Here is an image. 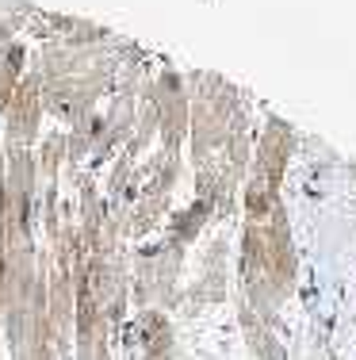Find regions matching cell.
<instances>
[{
    "mask_svg": "<svg viewBox=\"0 0 356 360\" xmlns=\"http://www.w3.org/2000/svg\"><path fill=\"white\" fill-rule=\"evenodd\" d=\"M42 360H70V356H65V353H58V349H50V353L42 356Z\"/></svg>",
    "mask_w": 356,
    "mask_h": 360,
    "instance_id": "14",
    "label": "cell"
},
{
    "mask_svg": "<svg viewBox=\"0 0 356 360\" xmlns=\"http://www.w3.org/2000/svg\"><path fill=\"white\" fill-rule=\"evenodd\" d=\"M146 96L154 104L157 115V134H161V150L176 153L180 139L188 134V92H184L180 73L161 70L154 84H146Z\"/></svg>",
    "mask_w": 356,
    "mask_h": 360,
    "instance_id": "6",
    "label": "cell"
},
{
    "mask_svg": "<svg viewBox=\"0 0 356 360\" xmlns=\"http://www.w3.org/2000/svg\"><path fill=\"white\" fill-rule=\"evenodd\" d=\"M115 50L104 42H50L42 50V65L35 70L42 89V108L62 115L65 123L92 119L100 96L115 84Z\"/></svg>",
    "mask_w": 356,
    "mask_h": 360,
    "instance_id": "2",
    "label": "cell"
},
{
    "mask_svg": "<svg viewBox=\"0 0 356 360\" xmlns=\"http://www.w3.org/2000/svg\"><path fill=\"white\" fill-rule=\"evenodd\" d=\"M4 253H8V234H4V207H0V322H4Z\"/></svg>",
    "mask_w": 356,
    "mask_h": 360,
    "instance_id": "13",
    "label": "cell"
},
{
    "mask_svg": "<svg viewBox=\"0 0 356 360\" xmlns=\"http://www.w3.org/2000/svg\"><path fill=\"white\" fill-rule=\"evenodd\" d=\"M62 158H70V139H65V131L46 134V142H42V158H35L39 173H42V176H58Z\"/></svg>",
    "mask_w": 356,
    "mask_h": 360,
    "instance_id": "11",
    "label": "cell"
},
{
    "mask_svg": "<svg viewBox=\"0 0 356 360\" xmlns=\"http://www.w3.org/2000/svg\"><path fill=\"white\" fill-rule=\"evenodd\" d=\"M242 330H245V338H249V349H253L261 360H284V345L276 341L272 322L261 319L253 307H242Z\"/></svg>",
    "mask_w": 356,
    "mask_h": 360,
    "instance_id": "10",
    "label": "cell"
},
{
    "mask_svg": "<svg viewBox=\"0 0 356 360\" xmlns=\"http://www.w3.org/2000/svg\"><path fill=\"white\" fill-rule=\"evenodd\" d=\"M142 341V360H176V330L165 319V311L157 307H142L138 319H134Z\"/></svg>",
    "mask_w": 356,
    "mask_h": 360,
    "instance_id": "8",
    "label": "cell"
},
{
    "mask_svg": "<svg viewBox=\"0 0 356 360\" xmlns=\"http://www.w3.org/2000/svg\"><path fill=\"white\" fill-rule=\"evenodd\" d=\"M188 134L196 158V184L211 211L226 207L249 161L245 108L223 77L196 73V96H188Z\"/></svg>",
    "mask_w": 356,
    "mask_h": 360,
    "instance_id": "1",
    "label": "cell"
},
{
    "mask_svg": "<svg viewBox=\"0 0 356 360\" xmlns=\"http://www.w3.org/2000/svg\"><path fill=\"white\" fill-rule=\"evenodd\" d=\"M180 242H161V245H150V250L138 253V264H134V303L142 307H169L176 299V276H180Z\"/></svg>",
    "mask_w": 356,
    "mask_h": 360,
    "instance_id": "5",
    "label": "cell"
},
{
    "mask_svg": "<svg viewBox=\"0 0 356 360\" xmlns=\"http://www.w3.org/2000/svg\"><path fill=\"white\" fill-rule=\"evenodd\" d=\"M242 284L253 311L272 322V311L295 288V250L287 234V215L279 203L249 211L242 238Z\"/></svg>",
    "mask_w": 356,
    "mask_h": 360,
    "instance_id": "3",
    "label": "cell"
},
{
    "mask_svg": "<svg viewBox=\"0 0 356 360\" xmlns=\"http://www.w3.org/2000/svg\"><path fill=\"white\" fill-rule=\"evenodd\" d=\"M31 4H20V0H0V46L12 42V35L27 23Z\"/></svg>",
    "mask_w": 356,
    "mask_h": 360,
    "instance_id": "12",
    "label": "cell"
},
{
    "mask_svg": "<svg viewBox=\"0 0 356 360\" xmlns=\"http://www.w3.org/2000/svg\"><path fill=\"white\" fill-rule=\"evenodd\" d=\"M291 142H295L291 127L284 119H268L265 134L257 142V153H253L249 184H245V215L279 203V180H284L287 158H291Z\"/></svg>",
    "mask_w": 356,
    "mask_h": 360,
    "instance_id": "4",
    "label": "cell"
},
{
    "mask_svg": "<svg viewBox=\"0 0 356 360\" xmlns=\"http://www.w3.org/2000/svg\"><path fill=\"white\" fill-rule=\"evenodd\" d=\"M23 77H27V46L12 39L0 46V115H4L8 100L15 96Z\"/></svg>",
    "mask_w": 356,
    "mask_h": 360,
    "instance_id": "9",
    "label": "cell"
},
{
    "mask_svg": "<svg viewBox=\"0 0 356 360\" xmlns=\"http://www.w3.org/2000/svg\"><path fill=\"white\" fill-rule=\"evenodd\" d=\"M42 89H39V77L31 70L20 81L15 96L8 100L4 108V142L8 150H31L39 142V123H42Z\"/></svg>",
    "mask_w": 356,
    "mask_h": 360,
    "instance_id": "7",
    "label": "cell"
}]
</instances>
